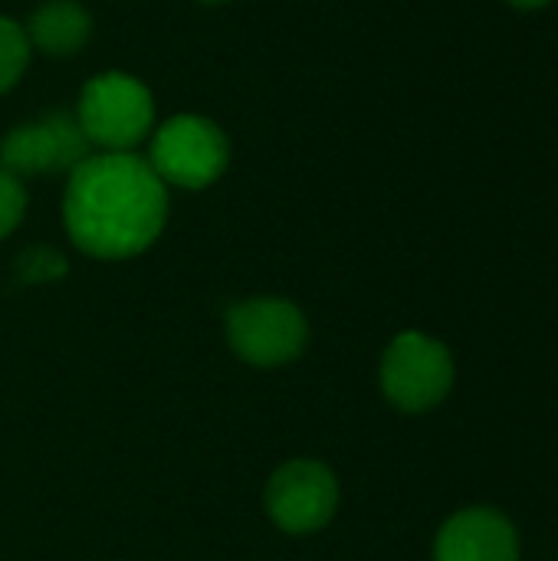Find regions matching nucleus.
<instances>
[{"instance_id":"f257e3e1","label":"nucleus","mask_w":558,"mask_h":561,"mask_svg":"<svg viewBox=\"0 0 558 561\" xmlns=\"http://www.w3.org/2000/svg\"><path fill=\"white\" fill-rule=\"evenodd\" d=\"M62 220L69 240L95 260L148 250L168 224V184L135 151H99L69 171Z\"/></svg>"},{"instance_id":"f03ea898","label":"nucleus","mask_w":558,"mask_h":561,"mask_svg":"<svg viewBox=\"0 0 558 561\" xmlns=\"http://www.w3.org/2000/svg\"><path fill=\"white\" fill-rule=\"evenodd\" d=\"M76 122L92 148L132 151L155 128V99L128 72H99L79 92Z\"/></svg>"},{"instance_id":"7ed1b4c3","label":"nucleus","mask_w":558,"mask_h":561,"mask_svg":"<svg viewBox=\"0 0 558 561\" xmlns=\"http://www.w3.org/2000/svg\"><path fill=\"white\" fill-rule=\"evenodd\" d=\"M230 161V141L217 122L204 115H174L151 135L148 164L164 184L201 191L220 181Z\"/></svg>"},{"instance_id":"20e7f679","label":"nucleus","mask_w":558,"mask_h":561,"mask_svg":"<svg viewBox=\"0 0 558 561\" xmlns=\"http://www.w3.org/2000/svg\"><path fill=\"white\" fill-rule=\"evenodd\" d=\"M451 388L454 358L444 342L421 332H405L388 345L382 358V391L395 408L408 414L431 411L451 394Z\"/></svg>"},{"instance_id":"39448f33","label":"nucleus","mask_w":558,"mask_h":561,"mask_svg":"<svg viewBox=\"0 0 558 561\" xmlns=\"http://www.w3.org/2000/svg\"><path fill=\"white\" fill-rule=\"evenodd\" d=\"M230 348L250 365H283L303 355L309 325L286 299H250L227 312Z\"/></svg>"},{"instance_id":"423d86ee","label":"nucleus","mask_w":558,"mask_h":561,"mask_svg":"<svg viewBox=\"0 0 558 561\" xmlns=\"http://www.w3.org/2000/svg\"><path fill=\"white\" fill-rule=\"evenodd\" d=\"M89 154H92V145L82 135L76 115L69 112H49L36 122L16 125L0 141V168L10 171L13 178L72 171Z\"/></svg>"},{"instance_id":"0eeeda50","label":"nucleus","mask_w":558,"mask_h":561,"mask_svg":"<svg viewBox=\"0 0 558 561\" xmlns=\"http://www.w3.org/2000/svg\"><path fill=\"white\" fill-rule=\"evenodd\" d=\"M339 506V483L329 467L316 460H293L280 467L266 486V510L289 536L319 533Z\"/></svg>"},{"instance_id":"6e6552de","label":"nucleus","mask_w":558,"mask_h":561,"mask_svg":"<svg viewBox=\"0 0 558 561\" xmlns=\"http://www.w3.org/2000/svg\"><path fill=\"white\" fill-rule=\"evenodd\" d=\"M434 561H520V536L497 510H460L441 526Z\"/></svg>"},{"instance_id":"1a4fd4ad","label":"nucleus","mask_w":558,"mask_h":561,"mask_svg":"<svg viewBox=\"0 0 558 561\" xmlns=\"http://www.w3.org/2000/svg\"><path fill=\"white\" fill-rule=\"evenodd\" d=\"M26 39L46 56H72L92 36V13L76 0H46L26 20Z\"/></svg>"},{"instance_id":"9d476101","label":"nucleus","mask_w":558,"mask_h":561,"mask_svg":"<svg viewBox=\"0 0 558 561\" xmlns=\"http://www.w3.org/2000/svg\"><path fill=\"white\" fill-rule=\"evenodd\" d=\"M30 39L23 23L0 16V95L10 92L30 66Z\"/></svg>"},{"instance_id":"9b49d317","label":"nucleus","mask_w":558,"mask_h":561,"mask_svg":"<svg viewBox=\"0 0 558 561\" xmlns=\"http://www.w3.org/2000/svg\"><path fill=\"white\" fill-rule=\"evenodd\" d=\"M26 214V187L20 178L0 168V240L10 237Z\"/></svg>"},{"instance_id":"f8f14e48","label":"nucleus","mask_w":558,"mask_h":561,"mask_svg":"<svg viewBox=\"0 0 558 561\" xmlns=\"http://www.w3.org/2000/svg\"><path fill=\"white\" fill-rule=\"evenodd\" d=\"M16 273L20 279L26 283H43V279H59L66 273V256H59L56 250L49 247H33L20 256L16 263Z\"/></svg>"},{"instance_id":"ddd939ff","label":"nucleus","mask_w":558,"mask_h":561,"mask_svg":"<svg viewBox=\"0 0 558 561\" xmlns=\"http://www.w3.org/2000/svg\"><path fill=\"white\" fill-rule=\"evenodd\" d=\"M506 3H513L516 10H539V7H549L553 0H506Z\"/></svg>"},{"instance_id":"4468645a","label":"nucleus","mask_w":558,"mask_h":561,"mask_svg":"<svg viewBox=\"0 0 558 561\" xmlns=\"http://www.w3.org/2000/svg\"><path fill=\"white\" fill-rule=\"evenodd\" d=\"M201 3H210V7H217V3H227V0H201Z\"/></svg>"}]
</instances>
